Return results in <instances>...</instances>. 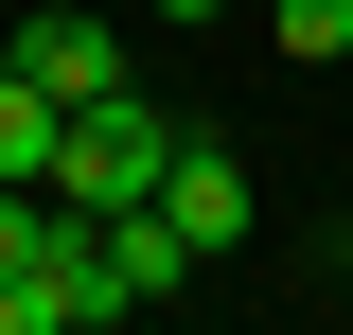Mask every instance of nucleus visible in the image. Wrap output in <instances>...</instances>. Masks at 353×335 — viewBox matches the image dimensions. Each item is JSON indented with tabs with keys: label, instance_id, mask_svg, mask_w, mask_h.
Returning a JSON list of instances; mask_svg holds the SVG:
<instances>
[{
	"label": "nucleus",
	"instance_id": "obj_1",
	"mask_svg": "<svg viewBox=\"0 0 353 335\" xmlns=\"http://www.w3.org/2000/svg\"><path fill=\"white\" fill-rule=\"evenodd\" d=\"M176 106H141V88H106V106H71V159H53V212H88V230H106V212H141L176 176Z\"/></svg>",
	"mask_w": 353,
	"mask_h": 335
},
{
	"label": "nucleus",
	"instance_id": "obj_2",
	"mask_svg": "<svg viewBox=\"0 0 353 335\" xmlns=\"http://www.w3.org/2000/svg\"><path fill=\"white\" fill-rule=\"evenodd\" d=\"M0 71H36L53 106H106V88H124V36H106V18H88V0H36V18H18V53H0Z\"/></svg>",
	"mask_w": 353,
	"mask_h": 335
},
{
	"label": "nucleus",
	"instance_id": "obj_3",
	"mask_svg": "<svg viewBox=\"0 0 353 335\" xmlns=\"http://www.w3.org/2000/svg\"><path fill=\"white\" fill-rule=\"evenodd\" d=\"M159 212H176V247L212 265V247H248V212H265V176L230 159L212 124H194V141H176V176H159Z\"/></svg>",
	"mask_w": 353,
	"mask_h": 335
},
{
	"label": "nucleus",
	"instance_id": "obj_4",
	"mask_svg": "<svg viewBox=\"0 0 353 335\" xmlns=\"http://www.w3.org/2000/svg\"><path fill=\"white\" fill-rule=\"evenodd\" d=\"M53 159H71V106L36 71H0V194H53Z\"/></svg>",
	"mask_w": 353,
	"mask_h": 335
},
{
	"label": "nucleus",
	"instance_id": "obj_5",
	"mask_svg": "<svg viewBox=\"0 0 353 335\" xmlns=\"http://www.w3.org/2000/svg\"><path fill=\"white\" fill-rule=\"evenodd\" d=\"M106 283H124V300H176V283H194V247H176V212H159V194L106 212Z\"/></svg>",
	"mask_w": 353,
	"mask_h": 335
},
{
	"label": "nucleus",
	"instance_id": "obj_6",
	"mask_svg": "<svg viewBox=\"0 0 353 335\" xmlns=\"http://www.w3.org/2000/svg\"><path fill=\"white\" fill-rule=\"evenodd\" d=\"M265 36L301 53V71H336V53H353V0H265Z\"/></svg>",
	"mask_w": 353,
	"mask_h": 335
},
{
	"label": "nucleus",
	"instance_id": "obj_7",
	"mask_svg": "<svg viewBox=\"0 0 353 335\" xmlns=\"http://www.w3.org/2000/svg\"><path fill=\"white\" fill-rule=\"evenodd\" d=\"M36 247H53V194H0V283H36Z\"/></svg>",
	"mask_w": 353,
	"mask_h": 335
},
{
	"label": "nucleus",
	"instance_id": "obj_8",
	"mask_svg": "<svg viewBox=\"0 0 353 335\" xmlns=\"http://www.w3.org/2000/svg\"><path fill=\"white\" fill-rule=\"evenodd\" d=\"M0 335H71V300L53 283H0Z\"/></svg>",
	"mask_w": 353,
	"mask_h": 335
},
{
	"label": "nucleus",
	"instance_id": "obj_9",
	"mask_svg": "<svg viewBox=\"0 0 353 335\" xmlns=\"http://www.w3.org/2000/svg\"><path fill=\"white\" fill-rule=\"evenodd\" d=\"M159 18H230V0H159Z\"/></svg>",
	"mask_w": 353,
	"mask_h": 335
}]
</instances>
